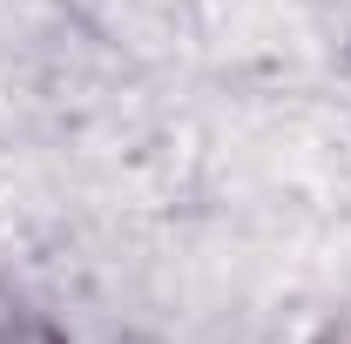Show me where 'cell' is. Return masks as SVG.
Returning a JSON list of instances; mask_svg holds the SVG:
<instances>
[{
    "label": "cell",
    "mask_w": 351,
    "mask_h": 344,
    "mask_svg": "<svg viewBox=\"0 0 351 344\" xmlns=\"http://www.w3.org/2000/svg\"><path fill=\"white\" fill-rule=\"evenodd\" d=\"M331 344H351V324H345V331H338V338H331Z\"/></svg>",
    "instance_id": "1"
}]
</instances>
